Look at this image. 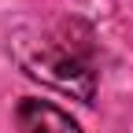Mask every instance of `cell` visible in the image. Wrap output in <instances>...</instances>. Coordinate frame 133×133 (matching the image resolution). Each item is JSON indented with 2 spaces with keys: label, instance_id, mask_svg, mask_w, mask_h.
Here are the masks:
<instances>
[{
  "label": "cell",
  "instance_id": "cell-1",
  "mask_svg": "<svg viewBox=\"0 0 133 133\" xmlns=\"http://www.w3.org/2000/svg\"><path fill=\"white\" fill-rule=\"evenodd\" d=\"M19 63L30 78L44 81L66 96L81 100V104H92L96 96V70L85 48L70 44L66 37H44L19 48Z\"/></svg>",
  "mask_w": 133,
  "mask_h": 133
},
{
  "label": "cell",
  "instance_id": "cell-2",
  "mask_svg": "<svg viewBox=\"0 0 133 133\" xmlns=\"http://www.w3.org/2000/svg\"><path fill=\"white\" fill-rule=\"evenodd\" d=\"M15 126L22 133H85L78 118H70L63 107L41 96H22L15 104Z\"/></svg>",
  "mask_w": 133,
  "mask_h": 133
}]
</instances>
